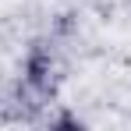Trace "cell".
Wrapping results in <instances>:
<instances>
[{
    "instance_id": "6da1fadb",
    "label": "cell",
    "mask_w": 131,
    "mask_h": 131,
    "mask_svg": "<svg viewBox=\"0 0 131 131\" xmlns=\"http://www.w3.org/2000/svg\"><path fill=\"white\" fill-rule=\"evenodd\" d=\"M60 82V64H57V53L50 43H32L25 53V85L32 89L36 96H50Z\"/></svg>"
},
{
    "instance_id": "7a4b0ae2",
    "label": "cell",
    "mask_w": 131,
    "mask_h": 131,
    "mask_svg": "<svg viewBox=\"0 0 131 131\" xmlns=\"http://www.w3.org/2000/svg\"><path fill=\"white\" fill-rule=\"evenodd\" d=\"M50 128H74V131H82V128H85V121L74 117V113H60V117L50 121Z\"/></svg>"
}]
</instances>
